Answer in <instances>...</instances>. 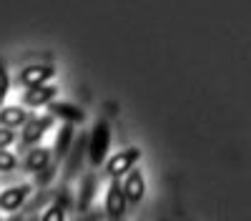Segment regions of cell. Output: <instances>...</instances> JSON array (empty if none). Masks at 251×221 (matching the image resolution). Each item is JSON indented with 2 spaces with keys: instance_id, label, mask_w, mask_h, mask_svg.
Here are the masks:
<instances>
[{
  "instance_id": "6da1fadb",
  "label": "cell",
  "mask_w": 251,
  "mask_h": 221,
  "mask_svg": "<svg viewBox=\"0 0 251 221\" xmlns=\"http://www.w3.org/2000/svg\"><path fill=\"white\" fill-rule=\"evenodd\" d=\"M108 148H111V123L106 118H100L93 126V131L88 133V161L91 166H100L108 158Z\"/></svg>"
},
{
  "instance_id": "7a4b0ae2",
  "label": "cell",
  "mask_w": 251,
  "mask_h": 221,
  "mask_svg": "<svg viewBox=\"0 0 251 221\" xmlns=\"http://www.w3.org/2000/svg\"><path fill=\"white\" fill-rule=\"evenodd\" d=\"M138 158H141V148H138V146H131V148H126V151H118L116 156L108 158L106 171H108L111 178H121V176H126V173L136 166Z\"/></svg>"
},
{
  "instance_id": "3957f363",
  "label": "cell",
  "mask_w": 251,
  "mask_h": 221,
  "mask_svg": "<svg viewBox=\"0 0 251 221\" xmlns=\"http://www.w3.org/2000/svg\"><path fill=\"white\" fill-rule=\"evenodd\" d=\"M53 75H55L53 63H35V66H25L18 73V83H23L28 88H35V86H46L48 78H53Z\"/></svg>"
},
{
  "instance_id": "277c9868",
  "label": "cell",
  "mask_w": 251,
  "mask_h": 221,
  "mask_svg": "<svg viewBox=\"0 0 251 221\" xmlns=\"http://www.w3.org/2000/svg\"><path fill=\"white\" fill-rule=\"evenodd\" d=\"M86 151H88V133H80V136H75L73 146H71V151H68L66 169H63V178H73V176L78 173V169H80V164H83V156H86Z\"/></svg>"
},
{
  "instance_id": "5b68a950",
  "label": "cell",
  "mask_w": 251,
  "mask_h": 221,
  "mask_svg": "<svg viewBox=\"0 0 251 221\" xmlns=\"http://www.w3.org/2000/svg\"><path fill=\"white\" fill-rule=\"evenodd\" d=\"M126 196H123V186H121V181L118 178H113L111 181V186H108V194H106V214H108V219L111 221H118V219H123V214H126Z\"/></svg>"
},
{
  "instance_id": "8992f818",
  "label": "cell",
  "mask_w": 251,
  "mask_h": 221,
  "mask_svg": "<svg viewBox=\"0 0 251 221\" xmlns=\"http://www.w3.org/2000/svg\"><path fill=\"white\" fill-rule=\"evenodd\" d=\"M123 196L128 204H141L143 196H146V181H143V173L138 169H131L123 178Z\"/></svg>"
},
{
  "instance_id": "52a82bcc",
  "label": "cell",
  "mask_w": 251,
  "mask_h": 221,
  "mask_svg": "<svg viewBox=\"0 0 251 221\" xmlns=\"http://www.w3.org/2000/svg\"><path fill=\"white\" fill-rule=\"evenodd\" d=\"M30 196V186L28 184H20V186H10L0 194V209L3 211H18L23 209V204Z\"/></svg>"
},
{
  "instance_id": "ba28073f",
  "label": "cell",
  "mask_w": 251,
  "mask_h": 221,
  "mask_svg": "<svg viewBox=\"0 0 251 221\" xmlns=\"http://www.w3.org/2000/svg\"><path fill=\"white\" fill-rule=\"evenodd\" d=\"M58 96V86L53 83H46V86H35V88H28L23 93V103L30 106V108H38V106H48L53 103V98Z\"/></svg>"
},
{
  "instance_id": "9c48e42d",
  "label": "cell",
  "mask_w": 251,
  "mask_h": 221,
  "mask_svg": "<svg viewBox=\"0 0 251 221\" xmlns=\"http://www.w3.org/2000/svg\"><path fill=\"white\" fill-rule=\"evenodd\" d=\"M50 126H53V116H35V118H30L25 123V128H23V144L25 146L38 144Z\"/></svg>"
},
{
  "instance_id": "30bf717a",
  "label": "cell",
  "mask_w": 251,
  "mask_h": 221,
  "mask_svg": "<svg viewBox=\"0 0 251 221\" xmlns=\"http://www.w3.org/2000/svg\"><path fill=\"white\" fill-rule=\"evenodd\" d=\"M48 116H55V118H63L66 123H83L86 121V113H83L80 108L71 106V103H60V100H53V103H48Z\"/></svg>"
},
{
  "instance_id": "8fae6325",
  "label": "cell",
  "mask_w": 251,
  "mask_h": 221,
  "mask_svg": "<svg viewBox=\"0 0 251 221\" xmlns=\"http://www.w3.org/2000/svg\"><path fill=\"white\" fill-rule=\"evenodd\" d=\"M73 141H75V128H73V123L60 126L58 138H55V151H53L55 161H60V158L68 156V151H71V146H73Z\"/></svg>"
},
{
  "instance_id": "7c38bea8",
  "label": "cell",
  "mask_w": 251,
  "mask_h": 221,
  "mask_svg": "<svg viewBox=\"0 0 251 221\" xmlns=\"http://www.w3.org/2000/svg\"><path fill=\"white\" fill-rule=\"evenodd\" d=\"M50 158H53V151H50V148L38 146V148H33V151L28 153V158H25V166H28V171L40 173L43 169H48V166H50Z\"/></svg>"
},
{
  "instance_id": "4fadbf2b",
  "label": "cell",
  "mask_w": 251,
  "mask_h": 221,
  "mask_svg": "<svg viewBox=\"0 0 251 221\" xmlns=\"http://www.w3.org/2000/svg\"><path fill=\"white\" fill-rule=\"evenodd\" d=\"M0 123H3V128L25 126V123H28V113H25V108H18V106L0 108Z\"/></svg>"
},
{
  "instance_id": "5bb4252c",
  "label": "cell",
  "mask_w": 251,
  "mask_h": 221,
  "mask_svg": "<svg viewBox=\"0 0 251 221\" xmlns=\"http://www.w3.org/2000/svg\"><path fill=\"white\" fill-rule=\"evenodd\" d=\"M96 176L93 173H88L86 178H83V186H80V196H78V211L80 214H86L88 209H91V201H93V191H96Z\"/></svg>"
},
{
  "instance_id": "9a60e30c",
  "label": "cell",
  "mask_w": 251,
  "mask_h": 221,
  "mask_svg": "<svg viewBox=\"0 0 251 221\" xmlns=\"http://www.w3.org/2000/svg\"><path fill=\"white\" fill-rule=\"evenodd\" d=\"M40 221H66V209H60L58 204H50V206L43 211Z\"/></svg>"
},
{
  "instance_id": "2e32d148",
  "label": "cell",
  "mask_w": 251,
  "mask_h": 221,
  "mask_svg": "<svg viewBox=\"0 0 251 221\" xmlns=\"http://www.w3.org/2000/svg\"><path fill=\"white\" fill-rule=\"evenodd\" d=\"M15 164H18V158H15V153H10L8 148H0V171H13L15 169Z\"/></svg>"
},
{
  "instance_id": "e0dca14e",
  "label": "cell",
  "mask_w": 251,
  "mask_h": 221,
  "mask_svg": "<svg viewBox=\"0 0 251 221\" xmlns=\"http://www.w3.org/2000/svg\"><path fill=\"white\" fill-rule=\"evenodd\" d=\"M8 88H10V78H8V68L5 63L0 60V106H3V100L8 96Z\"/></svg>"
},
{
  "instance_id": "ac0fdd59",
  "label": "cell",
  "mask_w": 251,
  "mask_h": 221,
  "mask_svg": "<svg viewBox=\"0 0 251 221\" xmlns=\"http://www.w3.org/2000/svg\"><path fill=\"white\" fill-rule=\"evenodd\" d=\"M10 144H15V131L13 128H0V148H8Z\"/></svg>"
},
{
  "instance_id": "d6986e66",
  "label": "cell",
  "mask_w": 251,
  "mask_h": 221,
  "mask_svg": "<svg viewBox=\"0 0 251 221\" xmlns=\"http://www.w3.org/2000/svg\"><path fill=\"white\" fill-rule=\"evenodd\" d=\"M53 176H55V166L50 164L48 169H43V171H40V173H38V178H35V181H38V184H40V186H46V184H48V181H50Z\"/></svg>"
},
{
  "instance_id": "ffe728a7",
  "label": "cell",
  "mask_w": 251,
  "mask_h": 221,
  "mask_svg": "<svg viewBox=\"0 0 251 221\" xmlns=\"http://www.w3.org/2000/svg\"><path fill=\"white\" fill-rule=\"evenodd\" d=\"M10 221H25V216H23V214H20V216H13Z\"/></svg>"
}]
</instances>
